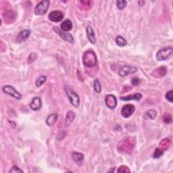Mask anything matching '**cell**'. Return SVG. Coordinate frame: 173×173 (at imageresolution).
Listing matches in <instances>:
<instances>
[{
	"mask_svg": "<svg viewBox=\"0 0 173 173\" xmlns=\"http://www.w3.org/2000/svg\"><path fill=\"white\" fill-rule=\"evenodd\" d=\"M135 144L136 142L134 137H127L118 143V150L120 152L131 154L135 147Z\"/></svg>",
	"mask_w": 173,
	"mask_h": 173,
	"instance_id": "1",
	"label": "cell"
},
{
	"mask_svg": "<svg viewBox=\"0 0 173 173\" xmlns=\"http://www.w3.org/2000/svg\"><path fill=\"white\" fill-rule=\"evenodd\" d=\"M82 62L84 65L88 68L94 67L97 64V58L94 52L89 50L85 53L82 57Z\"/></svg>",
	"mask_w": 173,
	"mask_h": 173,
	"instance_id": "2",
	"label": "cell"
},
{
	"mask_svg": "<svg viewBox=\"0 0 173 173\" xmlns=\"http://www.w3.org/2000/svg\"><path fill=\"white\" fill-rule=\"evenodd\" d=\"M49 6V1L43 0L40 1L34 7V14L38 16H42L46 14Z\"/></svg>",
	"mask_w": 173,
	"mask_h": 173,
	"instance_id": "3",
	"label": "cell"
},
{
	"mask_svg": "<svg viewBox=\"0 0 173 173\" xmlns=\"http://www.w3.org/2000/svg\"><path fill=\"white\" fill-rule=\"evenodd\" d=\"M66 95H68V99L70 100L71 104L76 108H78L80 105V98L79 95H77L75 91H74L73 90L71 89L66 88Z\"/></svg>",
	"mask_w": 173,
	"mask_h": 173,
	"instance_id": "4",
	"label": "cell"
},
{
	"mask_svg": "<svg viewBox=\"0 0 173 173\" xmlns=\"http://www.w3.org/2000/svg\"><path fill=\"white\" fill-rule=\"evenodd\" d=\"M172 54V47H167V48H164L159 50L156 54V58L157 60L159 61L166 60Z\"/></svg>",
	"mask_w": 173,
	"mask_h": 173,
	"instance_id": "5",
	"label": "cell"
},
{
	"mask_svg": "<svg viewBox=\"0 0 173 173\" xmlns=\"http://www.w3.org/2000/svg\"><path fill=\"white\" fill-rule=\"evenodd\" d=\"M2 89H3L5 94L10 95V96L14 97L16 99L21 100L22 98V95H21L19 92H18L16 90L14 89V87L11 86V85H5Z\"/></svg>",
	"mask_w": 173,
	"mask_h": 173,
	"instance_id": "6",
	"label": "cell"
},
{
	"mask_svg": "<svg viewBox=\"0 0 173 173\" xmlns=\"http://www.w3.org/2000/svg\"><path fill=\"white\" fill-rule=\"evenodd\" d=\"M54 31L58 34H59V35L61 37V38L64 40V41L70 43L72 44H73L74 43V39L71 34L65 33V32L61 31L59 28L57 27V26H55V27H54Z\"/></svg>",
	"mask_w": 173,
	"mask_h": 173,
	"instance_id": "7",
	"label": "cell"
},
{
	"mask_svg": "<svg viewBox=\"0 0 173 173\" xmlns=\"http://www.w3.org/2000/svg\"><path fill=\"white\" fill-rule=\"evenodd\" d=\"M135 110V108L133 105L132 104H127L124 105L122 108L121 114L124 118H129L130 116L133 115Z\"/></svg>",
	"mask_w": 173,
	"mask_h": 173,
	"instance_id": "8",
	"label": "cell"
},
{
	"mask_svg": "<svg viewBox=\"0 0 173 173\" xmlns=\"http://www.w3.org/2000/svg\"><path fill=\"white\" fill-rule=\"evenodd\" d=\"M137 71V69L132 66L125 65L121 68L119 70V75L122 77H124L127 76L129 74H133L136 73Z\"/></svg>",
	"mask_w": 173,
	"mask_h": 173,
	"instance_id": "9",
	"label": "cell"
},
{
	"mask_svg": "<svg viewBox=\"0 0 173 173\" xmlns=\"http://www.w3.org/2000/svg\"><path fill=\"white\" fill-rule=\"evenodd\" d=\"M105 102L107 107L110 109H114L117 106L116 97L114 95H107L106 97Z\"/></svg>",
	"mask_w": 173,
	"mask_h": 173,
	"instance_id": "10",
	"label": "cell"
},
{
	"mask_svg": "<svg viewBox=\"0 0 173 173\" xmlns=\"http://www.w3.org/2000/svg\"><path fill=\"white\" fill-rule=\"evenodd\" d=\"M63 18L64 14L61 12L58 11V10L53 11L49 14V20L54 22H60V21L63 19Z\"/></svg>",
	"mask_w": 173,
	"mask_h": 173,
	"instance_id": "11",
	"label": "cell"
},
{
	"mask_svg": "<svg viewBox=\"0 0 173 173\" xmlns=\"http://www.w3.org/2000/svg\"><path fill=\"white\" fill-rule=\"evenodd\" d=\"M42 107V102L40 97H34L30 103V108L34 111L39 110Z\"/></svg>",
	"mask_w": 173,
	"mask_h": 173,
	"instance_id": "12",
	"label": "cell"
},
{
	"mask_svg": "<svg viewBox=\"0 0 173 173\" xmlns=\"http://www.w3.org/2000/svg\"><path fill=\"white\" fill-rule=\"evenodd\" d=\"M166 73H167L166 68L165 67V66H160V67L154 70L153 71V73H151V75H152V76L155 77V78H160V77L166 75Z\"/></svg>",
	"mask_w": 173,
	"mask_h": 173,
	"instance_id": "13",
	"label": "cell"
},
{
	"mask_svg": "<svg viewBox=\"0 0 173 173\" xmlns=\"http://www.w3.org/2000/svg\"><path fill=\"white\" fill-rule=\"evenodd\" d=\"M31 31L30 30H23L22 31L19 32V33L18 34L16 37V39L18 42L21 41H25L26 39L28 38V37L30 36Z\"/></svg>",
	"mask_w": 173,
	"mask_h": 173,
	"instance_id": "14",
	"label": "cell"
},
{
	"mask_svg": "<svg viewBox=\"0 0 173 173\" xmlns=\"http://www.w3.org/2000/svg\"><path fill=\"white\" fill-rule=\"evenodd\" d=\"M86 32H87V35L88 39L89 40V41L93 44L95 43V35L94 31L91 26H87L86 28Z\"/></svg>",
	"mask_w": 173,
	"mask_h": 173,
	"instance_id": "15",
	"label": "cell"
},
{
	"mask_svg": "<svg viewBox=\"0 0 173 173\" xmlns=\"http://www.w3.org/2000/svg\"><path fill=\"white\" fill-rule=\"evenodd\" d=\"M60 27L64 32L70 31L73 28V23L70 20H66L61 24Z\"/></svg>",
	"mask_w": 173,
	"mask_h": 173,
	"instance_id": "16",
	"label": "cell"
},
{
	"mask_svg": "<svg viewBox=\"0 0 173 173\" xmlns=\"http://www.w3.org/2000/svg\"><path fill=\"white\" fill-rule=\"evenodd\" d=\"M170 144H171V142L169 139L166 138V139H164L163 140H162L160 143L159 144V148L162 151L167 150L169 148Z\"/></svg>",
	"mask_w": 173,
	"mask_h": 173,
	"instance_id": "17",
	"label": "cell"
},
{
	"mask_svg": "<svg viewBox=\"0 0 173 173\" xmlns=\"http://www.w3.org/2000/svg\"><path fill=\"white\" fill-rule=\"evenodd\" d=\"M142 98V95L141 94H135L133 95H127L126 97H122L121 98V100L123 101H130V100H136L139 101Z\"/></svg>",
	"mask_w": 173,
	"mask_h": 173,
	"instance_id": "18",
	"label": "cell"
},
{
	"mask_svg": "<svg viewBox=\"0 0 173 173\" xmlns=\"http://www.w3.org/2000/svg\"><path fill=\"white\" fill-rule=\"evenodd\" d=\"M58 119V115L56 114H51L47 116L46 119V123L48 126H52L55 123Z\"/></svg>",
	"mask_w": 173,
	"mask_h": 173,
	"instance_id": "19",
	"label": "cell"
},
{
	"mask_svg": "<svg viewBox=\"0 0 173 173\" xmlns=\"http://www.w3.org/2000/svg\"><path fill=\"white\" fill-rule=\"evenodd\" d=\"M75 114H74L73 111H70L68 112L66 114V120H65V124L66 126H69L71 123L72 122L74 121V119L75 118Z\"/></svg>",
	"mask_w": 173,
	"mask_h": 173,
	"instance_id": "20",
	"label": "cell"
},
{
	"mask_svg": "<svg viewBox=\"0 0 173 173\" xmlns=\"http://www.w3.org/2000/svg\"><path fill=\"white\" fill-rule=\"evenodd\" d=\"M72 158L73 159V160L74 162H81L84 159V155L81 153H79V152H74L73 154H72Z\"/></svg>",
	"mask_w": 173,
	"mask_h": 173,
	"instance_id": "21",
	"label": "cell"
},
{
	"mask_svg": "<svg viewBox=\"0 0 173 173\" xmlns=\"http://www.w3.org/2000/svg\"><path fill=\"white\" fill-rule=\"evenodd\" d=\"M116 43L120 47H124L127 44V41L123 37L118 35L116 38Z\"/></svg>",
	"mask_w": 173,
	"mask_h": 173,
	"instance_id": "22",
	"label": "cell"
},
{
	"mask_svg": "<svg viewBox=\"0 0 173 173\" xmlns=\"http://www.w3.org/2000/svg\"><path fill=\"white\" fill-rule=\"evenodd\" d=\"M47 77L46 76H40L39 78L37 79V81H36V86L37 87H41L42 85H43L46 81Z\"/></svg>",
	"mask_w": 173,
	"mask_h": 173,
	"instance_id": "23",
	"label": "cell"
},
{
	"mask_svg": "<svg viewBox=\"0 0 173 173\" xmlns=\"http://www.w3.org/2000/svg\"><path fill=\"white\" fill-rule=\"evenodd\" d=\"M94 89L97 93H100L102 91V86L98 79H95L94 81Z\"/></svg>",
	"mask_w": 173,
	"mask_h": 173,
	"instance_id": "24",
	"label": "cell"
},
{
	"mask_svg": "<svg viewBox=\"0 0 173 173\" xmlns=\"http://www.w3.org/2000/svg\"><path fill=\"white\" fill-rule=\"evenodd\" d=\"M127 2L126 1H123V0H118L116 1L117 7L119 10H123L127 6Z\"/></svg>",
	"mask_w": 173,
	"mask_h": 173,
	"instance_id": "25",
	"label": "cell"
},
{
	"mask_svg": "<svg viewBox=\"0 0 173 173\" xmlns=\"http://www.w3.org/2000/svg\"><path fill=\"white\" fill-rule=\"evenodd\" d=\"M147 116L151 120L155 119L157 116V112L155 110H149L147 112Z\"/></svg>",
	"mask_w": 173,
	"mask_h": 173,
	"instance_id": "26",
	"label": "cell"
},
{
	"mask_svg": "<svg viewBox=\"0 0 173 173\" xmlns=\"http://www.w3.org/2000/svg\"><path fill=\"white\" fill-rule=\"evenodd\" d=\"M117 172H131V170H130L128 166H125V165H122V166H120L118 168V170H117Z\"/></svg>",
	"mask_w": 173,
	"mask_h": 173,
	"instance_id": "27",
	"label": "cell"
},
{
	"mask_svg": "<svg viewBox=\"0 0 173 173\" xmlns=\"http://www.w3.org/2000/svg\"><path fill=\"white\" fill-rule=\"evenodd\" d=\"M164 154V151L161 150L160 148H157L155 150V152L154 154V158H159L160 157H161Z\"/></svg>",
	"mask_w": 173,
	"mask_h": 173,
	"instance_id": "28",
	"label": "cell"
},
{
	"mask_svg": "<svg viewBox=\"0 0 173 173\" xmlns=\"http://www.w3.org/2000/svg\"><path fill=\"white\" fill-rule=\"evenodd\" d=\"M37 58V55L35 54V53H31V54L29 55V56L27 59V62L28 64H31L33 62L35 61Z\"/></svg>",
	"mask_w": 173,
	"mask_h": 173,
	"instance_id": "29",
	"label": "cell"
},
{
	"mask_svg": "<svg viewBox=\"0 0 173 173\" xmlns=\"http://www.w3.org/2000/svg\"><path fill=\"white\" fill-rule=\"evenodd\" d=\"M163 120H164V122H165V123L169 124V123H170V122L172 121V116H171V115H170V114L166 113L164 115Z\"/></svg>",
	"mask_w": 173,
	"mask_h": 173,
	"instance_id": "30",
	"label": "cell"
},
{
	"mask_svg": "<svg viewBox=\"0 0 173 173\" xmlns=\"http://www.w3.org/2000/svg\"><path fill=\"white\" fill-rule=\"evenodd\" d=\"M166 98L168 100L169 102H170V103H172L173 102V91L172 90L171 91H170L167 93L166 94Z\"/></svg>",
	"mask_w": 173,
	"mask_h": 173,
	"instance_id": "31",
	"label": "cell"
},
{
	"mask_svg": "<svg viewBox=\"0 0 173 173\" xmlns=\"http://www.w3.org/2000/svg\"><path fill=\"white\" fill-rule=\"evenodd\" d=\"M10 172H23L24 171L22 170V169H20V168H18V166H14L12 167V169L10 170Z\"/></svg>",
	"mask_w": 173,
	"mask_h": 173,
	"instance_id": "32",
	"label": "cell"
},
{
	"mask_svg": "<svg viewBox=\"0 0 173 173\" xmlns=\"http://www.w3.org/2000/svg\"><path fill=\"white\" fill-rule=\"evenodd\" d=\"M139 82L140 80L138 79L137 77H134V78H133L131 80V83L133 86H137V85L139 84Z\"/></svg>",
	"mask_w": 173,
	"mask_h": 173,
	"instance_id": "33",
	"label": "cell"
}]
</instances>
